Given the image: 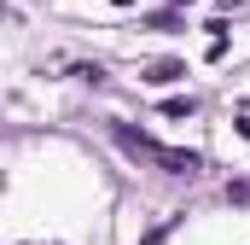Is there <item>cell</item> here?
<instances>
[{
    "instance_id": "6da1fadb",
    "label": "cell",
    "mask_w": 250,
    "mask_h": 245,
    "mask_svg": "<svg viewBox=\"0 0 250 245\" xmlns=\"http://www.w3.org/2000/svg\"><path fill=\"white\" fill-rule=\"evenodd\" d=\"M111 134L123 140V146L134 152V158H151V164H163L169 175H198V170H204V164H198L192 152H169V146H157V140H146V134H134V128H123V122H111Z\"/></svg>"
}]
</instances>
